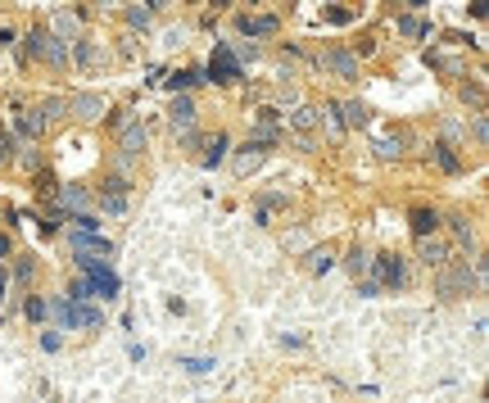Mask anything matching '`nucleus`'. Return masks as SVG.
Listing matches in <instances>:
<instances>
[{
	"mask_svg": "<svg viewBox=\"0 0 489 403\" xmlns=\"http://www.w3.org/2000/svg\"><path fill=\"white\" fill-rule=\"evenodd\" d=\"M471 285H476V272H471V263H467V259L435 268V294H439V299H462Z\"/></svg>",
	"mask_w": 489,
	"mask_h": 403,
	"instance_id": "obj_1",
	"label": "nucleus"
},
{
	"mask_svg": "<svg viewBox=\"0 0 489 403\" xmlns=\"http://www.w3.org/2000/svg\"><path fill=\"white\" fill-rule=\"evenodd\" d=\"M23 45H28V55H32V59H41V64H50V68H64L68 64V45L59 41V36H50L45 28H32Z\"/></svg>",
	"mask_w": 489,
	"mask_h": 403,
	"instance_id": "obj_2",
	"label": "nucleus"
},
{
	"mask_svg": "<svg viewBox=\"0 0 489 403\" xmlns=\"http://www.w3.org/2000/svg\"><path fill=\"white\" fill-rule=\"evenodd\" d=\"M64 109L73 113L77 122H100L109 113V100L100 96V91H73V96L64 100Z\"/></svg>",
	"mask_w": 489,
	"mask_h": 403,
	"instance_id": "obj_3",
	"label": "nucleus"
},
{
	"mask_svg": "<svg viewBox=\"0 0 489 403\" xmlns=\"http://www.w3.org/2000/svg\"><path fill=\"white\" fill-rule=\"evenodd\" d=\"M68 245H73L77 259H96V263H105L109 254H113V245H109L100 231H87V236H73V231H68Z\"/></svg>",
	"mask_w": 489,
	"mask_h": 403,
	"instance_id": "obj_4",
	"label": "nucleus"
},
{
	"mask_svg": "<svg viewBox=\"0 0 489 403\" xmlns=\"http://www.w3.org/2000/svg\"><path fill=\"white\" fill-rule=\"evenodd\" d=\"M317 68L345 77V82H358V59L345 55V50H322V55H317Z\"/></svg>",
	"mask_w": 489,
	"mask_h": 403,
	"instance_id": "obj_5",
	"label": "nucleus"
},
{
	"mask_svg": "<svg viewBox=\"0 0 489 403\" xmlns=\"http://www.w3.org/2000/svg\"><path fill=\"white\" fill-rule=\"evenodd\" d=\"M68 59H73L82 73H91V68H100V59H105V50H100V41H91V36H77L73 50H68Z\"/></svg>",
	"mask_w": 489,
	"mask_h": 403,
	"instance_id": "obj_6",
	"label": "nucleus"
},
{
	"mask_svg": "<svg viewBox=\"0 0 489 403\" xmlns=\"http://www.w3.org/2000/svg\"><path fill=\"white\" fill-rule=\"evenodd\" d=\"M208 73H213V82H236V77H240V59L231 55L227 45H217V50H213V64H208Z\"/></svg>",
	"mask_w": 489,
	"mask_h": 403,
	"instance_id": "obj_7",
	"label": "nucleus"
},
{
	"mask_svg": "<svg viewBox=\"0 0 489 403\" xmlns=\"http://www.w3.org/2000/svg\"><path fill=\"white\" fill-rule=\"evenodd\" d=\"M417 259H422L426 268H444V263H448V245L439 236H422V240H417Z\"/></svg>",
	"mask_w": 489,
	"mask_h": 403,
	"instance_id": "obj_8",
	"label": "nucleus"
},
{
	"mask_svg": "<svg viewBox=\"0 0 489 403\" xmlns=\"http://www.w3.org/2000/svg\"><path fill=\"white\" fill-rule=\"evenodd\" d=\"M168 122H173L177 136H182V131H191V127H195V100H191V96H177L173 109H168Z\"/></svg>",
	"mask_w": 489,
	"mask_h": 403,
	"instance_id": "obj_9",
	"label": "nucleus"
},
{
	"mask_svg": "<svg viewBox=\"0 0 489 403\" xmlns=\"http://www.w3.org/2000/svg\"><path fill=\"white\" fill-rule=\"evenodd\" d=\"M317 122H322V109H313V105H294V109H290V127L299 131L304 141L317 131Z\"/></svg>",
	"mask_w": 489,
	"mask_h": 403,
	"instance_id": "obj_10",
	"label": "nucleus"
},
{
	"mask_svg": "<svg viewBox=\"0 0 489 403\" xmlns=\"http://www.w3.org/2000/svg\"><path fill=\"white\" fill-rule=\"evenodd\" d=\"M50 36H59V41H77V36H82V23H77V14H50Z\"/></svg>",
	"mask_w": 489,
	"mask_h": 403,
	"instance_id": "obj_11",
	"label": "nucleus"
},
{
	"mask_svg": "<svg viewBox=\"0 0 489 403\" xmlns=\"http://www.w3.org/2000/svg\"><path fill=\"white\" fill-rule=\"evenodd\" d=\"M371 268H376V276L385 285H403V259L399 254H380V259H371Z\"/></svg>",
	"mask_w": 489,
	"mask_h": 403,
	"instance_id": "obj_12",
	"label": "nucleus"
},
{
	"mask_svg": "<svg viewBox=\"0 0 489 403\" xmlns=\"http://www.w3.org/2000/svg\"><path fill=\"white\" fill-rule=\"evenodd\" d=\"M263 159H268V150H263V145H245V150H240L236 154V173L240 177H250V173H259V168H263Z\"/></svg>",
	"mask_w": 489,
	"mask_h": 403,
	"instance_id": "obj_13",
	"label": "nucleus"
},
{
	"mask_svg": "<svg viewBox=\"0 0 489 403\" xmlns=\"http://www.w3.org/2000/svg\"><path fill=\"white\" fill-rule=\"evenodd\" d=\"M367 118H371V109L362 100H345L340 105V127H367Z\"/></svg>",
	"mask_w": 489,
	"mask_h": 403,
	"instance_id": "obj_14",
	"label": "nucleus"
},
{
	"mask_svg": "<svg viewBox=\"0 0 489 403\" xmlns=\"http://www.w3.org/2000/svg\"><path fill=\"white\" fill-rule=\"evenodd\" d=\"M59 204L73 208L77 218H82V213H91V195H87V190H77V186H64V190H59Z\"/></svg>",
	"mask_w": 489,
	"mask_h": 403,
	"instance_id": "obj_15",
	"label": "nucleus"
},
{
	"mask_svg": "<svg viewBox=\"0 0 489 403\" xmlns=\"http://www.w3.org/2000/svg\"><path fill=\"white\" fill-rule=\"evenodd\" d=\"M331 263H336V254L326 250V245H322V250H308V254H304V268H308L313 276H326V272H331Z\"/></svg>",
	"mask_w": 489,
	"mask_h": 403,
	"instance_id": "obj_16",
	"label": "nucleus"
},
{
	"mask_svg": "<svg viewBox=\"0 0 489 403\" xmlns=\"http://www.w3.org/2000/svg\"><path fill=\"white\" fill-rule=\"evenodd\" d=\"M345 268L354 272V281H358V276H367V272H371V254L362 250V245H354V250L345 254Z\"/></svg>",
	"mask_w": 489,
	"mask_h": 403,
	"instance_id": "obj_17",
	"label": "nucleus"
},
{
	"mask_svg": "<svg viewBox=\"0 0 489 403\" xmlns=\"http://www.w3.org/2000/svg\"><path fill=\"white\" fill-rule=\"evenodd\" d=\"M413 231H417V240L435 236V231H439V213H435V208H417V213H413Z\"/></svg>",
	"mask_w": 489,
	"mask_h": 403,
	"instance_id": "obj_18",
	"label": "nucleus"
},
{
	"mask_svg": "<svg viewBox=\"0 0 489 403\" xmlns=\"http://www.w3.org/2000/svg\"><path fill=\"white\" fill-rule=\"evenodd\" d=\"M240 32L245 36H272L276 32V19H250V14H245V19H240Z\"/></svg>",
	"mask_w": 489,
	"mask_h": 403,
	"instance_id": "obj_19",
	"label": "nucleus"
},
{
	"mask_svg": "<svg viewBox=\"0 0 489 403\" xmlns=\"http://www.w3.org/2000/svg\"><path fill=\"white\" fill-rule=\"evenodd\" d=\"M371 150H376V159H399V154H403V136H399V131H394V136H376Z\"/></svg>",
	"mask_w": 489,
	"mask_h": 403,
	"instance_id": "obj_20",
	"label": "nucleus"
},
{
	"mask_svg": "<svg viewBox=\"0 0 489 403\" xmlns=\"http://www.w3.org/2000/svg\"><path fill=\"white\" fill-rule=\"evenodd\" d=\"M19 131H23V136H32V141H36V136H41V131H45V118H41V113H36V109L19 113Z\"/></svg>",
	"mask_w": 489,
	"mask_h": 403,
	"instance_id": "obj_21",
	"label": "nucleus"
},
{
	"mask_svg": "<svg viewBox=\"0 0 489 403\" xmlns=\"http://www.w3.org/2000/svg\"><path fill=\"white\" fill-rule=\"evenodd\" d=\"M145 150V127H127L122 131V154H141Z\"/></svg>",
	"mask_w": 489,
	"mask_h": 403,
	"instance_id": "obj_22",
	"label": "nucleus"
},
{
	"mask_svg": "<svg viewBox=\"0 0 489 403\" xmlns=\"http://www.w3.org/2000/svg\"><path fill=\"white\" fill-rule=\"evenodd\" d=\"M222 154H227V136L217 131L213 141H208V154H204V164H208V168H213V164H222Z\"/></svg>",
	"mask_w": 489,
	"mask_h": 403,
	"instance_id": "obj_23",
	"label": "nucleus"
},
{
	"mask_svg": "<svg viewBox=\"0 0 489 403\" xmlns=\"http://www.w3.org/2000/svg\"><path fill=\"white\" fill-rule=\"evenodd\" d=\"M127 23H131V28H141V32H145V28H150V23H154V14H150V10H141V5H127Z\"/></svg>",
	"mask_w": 489,
	"mask_h": 403,
	"instance_id": "obj_24",
	"label": "nucleus"
},
{
	"mask_svg": "<svg viewBox=\"0 0 489 403\" xmlns=\"http://www.w3.org/2000/svg\"><path fill=\"white\" fill-rule=\"evenodd\" d=\"M435 159H439V168H444V173H457V154H453V145H435Z\"/></svg>",
	"mask_w": 489,
	"mask_h": 403,
	"instance_id": "obj_25",
	"label": "nucleus"
},
{
	"mask_svg": "<svg viewBox=\"0 0 489 403\" xmlns=\"http://www.w3.org/2000/svg\"><path fill=\"white\" fill-rule=\"evenodd\" d=\"M186 371H195V376H204V371H213V358H182Z\"/></svg>",
	"mask_w": 489,
	"mask_h": 403,
	"instance_id": "obj_26",
	"label": "nucleus"
},
{
	"mask_svg": "<svg viewBox=\"0 0 489 403\" xmlns=\"http://www.w3.org/2000/svg\"><path fill=\"white\" fill-rule=\"evenodd\" d=\"M453 236L462 240V245H476V236H471V227H467V218H453Z\"/></svg>",
	"mask_w": 489,
	"mask_h": 403,
	"instance_id": "obj_27",
	"label": "nucleus"
},
{
	"mask_svg": "<svg viewBox=\"0 0 489 403\" xmlns=\"http://www.w3.org/2000/svg\"><path fill=\"white\" fill-rule=\"evenodd\" d=\"M41 118H59L64 113V96H54V100H45V109H36Z\"/></svg>",
	"mask_w": 489,
	"mask_h": 403,
	"instance_id": "obj_28",
	"label": "nucleus"
},
{
	"mask_svg": "<svg viewBox=\"0 0 489 403\" xmlns=\"http://www.w3.org/2000/svg\"><path fill=\"white\" fill-rule=\"evenodd\" d=\"M100 204H105V213H122L127 199H122V195H100Z\"/></svg>",
	"mask_w": 489,
	"mask_h": 403,
	"instance_id": "obj_29",
	"label": "nucleus"
},
{
	"mask_svg": "<svg viewBox=\"0 0 489 403\" xmlns=\"http://www.w3.org/2000/svg\"><path fill=\"white\" fill-rule=\"evenodd\" d=\"M23 313L32 317V322H41V317H45V299H28V304H23Z\"/></svg>",
	"mask_w": 489,
	"mask_h": 403,
	"instance_id": "obj_30",
	"label": "nucleus"
},
{
	"mask_svg": "<svg viewBox=\"0 0 489 403\" xmlns=\"http://www.w3.org/2000/svg\"><path fill=\"white\" fill-rule=\"evenodd\" d=\"M399 32H403V36H422L426 28H422V23H417V19H399Z\"/></svg>",
	"mask_w": 489,
	"mask_h": 403,
	"instance_id": "obj_31",
	"label": "nucleus"
},
{
	"mask_svg": "<svg viewBox=\"0 0 489 403\" xmlns=\"http://www.w3.org/2000/svg\"><path fill=\"white\" fill-rule=\"evenodd\" d=\"M182 41H186V28H168V32H163V45H168V50L182 45Z\"/></svg>",
	"mask_w": 489,
	"mask_h": 403,
	"instance_id": "obj_32",
	"label": "nucleus"
},
{
	"mask_svg": "<svg viewBox=\"0 0 489 403\" xmlns=\"http://www.w3.org/2000/svg\"><path fill=\"white\" fill-rule=\"evenodd\" d=\"M10 154H14V145H10V131H0V164H10Z\"/></svg>",
	"mask_w": 489,
	"mask_h": 403,
	"instance_id": "obj_33",
	"label": "nucleus"
},
{
	"mask_svg": "<svg viewBox=\"0 0 489 403\" xmlns=\"http://www.w3.org/2000/svg\"><path fill=\"white\" fill-rule=\"evenodd\" d=\"M14 276H19V281H32V263L23 259V263H19V268H14Z\"/></svg>",
	"mask_w": 489,
	"mask_h": 403,
	"instance_id": "obj_34",
	"label": "nucleus"
},
{
	"mask_svg": "<svg viewBox=\"0 0 489 403\" xmlns=\"http://www.w3.org/2000/svg\"><path fill=\"white\" fill-rule=\"evenodd\" d=\"M159 5H168V0H150V10H159Z\"/></svg>",
	"mask_w": 489,
	"mask_h": 403,
	"instance_id": "obj_35",
	"label": "nucleus"
},
{
	"mask_svg": "<svg viewBox=\"0 0 489 403\" xmlns=\"http://www.w3.org/2000/svg\"><path fill=\"white\" fill-rule=\"evenodd\" d=\"M0 290H5V272H0ZM0 299H5V294H0Z\"/></svg>",
	"mask_w": 489,
	"mask_h": 403,
	"instance_id": "obj_36",
	"label": "nucleus"
},
{
	"mask_svg": "<svg viewBox=\"0 0 489 403\" xmlns=\"http://www.w3.org/2000/svg\"><path fill=\"white\" fill-rule=\"evenodd\" d=\"M100 5H122V0H100Z\"/></svg>",
	"mask_w": 489,
	"mask_h": 403,
	"instance_id": "obj_37",
	"label": "nucleus"
}]
</instances>
